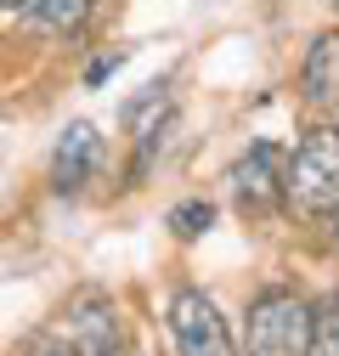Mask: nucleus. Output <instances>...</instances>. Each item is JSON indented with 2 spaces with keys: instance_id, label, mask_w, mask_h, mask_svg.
<instances>
[{
  "instance_id": "nucleus-1",
  "label": "nucleus",
  "mask_w": 339,
  "mask_h": 356,
  "mask_svg": "<svg viewBox=\"0 0 339 356\" xmlns=\"http://www.w3.org/2000/svg\"><path fill=\"white\" fill-rule=\"evenodd\" d=\"M283 204L306 227H328L339 215V124H311L294 153H283Z\"/></svg>"
},
{
  "instance_id": "nucleus-2",
  "label": "nucleus",
  "mask_w": 339,
  "mask_h": 356,
  "mask_svg": "<svg viewBox=\"0 0 339 356\" xmlns=\"http://www.w3.org/2000/svg\"><path fill=\"white\" fill-rule=\"evenodd\" d=\"M311 350V300L294 289H261L249 305L243 356H306Z\"/></svg>"
},
{
  "instance_id": "nucleus-3",
  "label": "nucleus",
  "mask_w": 339,
  "mask_h": 356,
  "mask_svg": "<svg viewBox=\"0 0 339 356\" xmlns=\"http://www.w3.org/2000/svg\"><path fill=\"white\" fill-rule=\"evenodd\" d=\"M164 323H170V339H176V356H238L226 317L204 289H176L164 305Z\"/></svg>"
},
{
  "instance_id": "nucleus-4",
  "label": "nucleus",
  "mask_w": 339,
  "mask_h": 356,
  "mask_svg": "<svg viewBox=\"0 0 339 356\" xmlns=\"http://www.w3.org/2000/svg\"><path fill=\"white\" fill-rule=\"evenodd\" d=\"M226 187H232V209L243 220H266L283 209V147L277 142H254L249 153L232 159L226 170Z\"/></svg>"
},
{
  "instance_id": "nucleus-5",
  "label": "nucleus",
  "mask_w": 339,
  "mask_h": 356,
  "mask_svg": "<svg viewBox=\"0 0 339 356\" xmlns=\"http://www.w3.org/2000/svg\"><path fill=\"white\" fill-rule=\"evenodd\" d=\"M63 334L74 356H124V323L108 289H79L63 305Z\"/></svg>"
},
{
  "instance_id": "nucleus-6",
  "label": "nucleus",
  "mask_w": 339,
  "mask_h": 356,
  "mask_svg": "<svg viewBox=\"0 0 339 356\" xmlns=\"http://www.w3.org/2000/svg\"><path fill=\"white\" fill-rule=\"evenodd\" d=\"M97 170H102V130L91 119H74L57 136V153H51V193H63V198L85 193V181Z\"/></svg>"
},
{
  "instance_id": "nucleus-7",
  "label": "nucleus",
  "mask_w": 339,
  "mask_h": 356,
  "mask_svg": "<svg viewBox=\"0 0 339 356\" xmlns=\"http://www.w3.org/2000/svg\"><path fill=\"white\" fill-rule=\"evenodd\" d=\"M300 85H306V97H311L317 108L339 113V29H328V34H317V40H311Z\"/></svg>"
},
{
  "instance_id": "nucleus-8",
  "label": "nucleus",
  "mask_w": 339,
  "mask_h": 356,
  "mask_svg": "<svg viewBox=\"0 0 339 356\" xmlns=\"http://www.w3.org/2000/svg\"><path fill=\"white\" fill-rule=\"evenodd\" d=\"M23 12H28V23L51 29V34H74L91 12V0H23Z\"/></svg>"
},
{
  "instance_id": "nucleus-9",
  "label": "nucleus",
  "mask_w": 339,
  "mask_h": 356,
  "mask_svg": "<svg viewBox=\"0 0 339 356\" xmlns=\"http://www.w3.org/2000/svg\"><path fill=\"white\" fill-rule=\"evenodd\" d=\"M306 356H339V289L311 305V350Z\"/></svg>"
},
{
  "instance_id": "nucleus-10",
  "label": "nucleus",
  "mask_w": 339,
  "mask_h": 356,
  "mask_svg": "<svg viewBox=\"0 0 339 356\" xmlns=\"http://www.w3.org/2000/svg\"><path fill=\"white\" fill-rule=\"evenodd\" d=\"M209 220H215V204L187 198V204H176V209H170V232H176L181 243H192V238H204V232H209Z\"/></svg>"
},
{
  "instance_id": "nucleus-11",
  "label": "nucleus",
  "mask_w": 339,
  "mask_h": 356,
  "mask_svg": "<svg viewBox=\"0 0 339 356\" xmlns=\"http://www.w3.org/2000/svg\"><path fill=\"white\" fill-rule=\"evenodd\" d=\"M23 356H74V345H68V334H57V328H40V334L23 345Z\"/></svg>"
},
{
  "instance_id": "nucleus-12",
  "label": "nucleus",
  "mask_w": 339,
  "mask_h": 356,
  "mask_svg": "<svg viewBox=\"0 0 339 356\" xmlns=\"http://www.w3.org/2000/svg\"><path fill=\"white\" fill-rule=\"evenodd\" d=\"M119 63H124V57H102V63H91V74H85V79H91V85H97V79H108V74H113Z\"/></svg>"
},
{
  "instance_id": "nucleus-13",
  "label": "nucleus",
  "mask_w": 339,
  "mask_h": 356,
  "mask_svg": "<svg viewBox=\"0 0 339 356\" xmlns=\"http://www.w3.org/2000/svg\"><path fill=\"white\" fill-rule=\"evenodd\" d=\"M17 6H23V0H0V12H17Z\"/></svg>"
},
{
  "instance_id": "nucleus-14",
  "label": "nucleus",
  "mask_w": 339,
  "mask_h": 356,
  "mask_svg": "<svg viewBox=\"0 0 339 356\" xmlns=\"http://www.w3.org/2000/svg\"><path fill=\"white\" fill-rule=\"evenodd\" d=\"M333 6H339V0H333Z\"/></svg>"
}]
</instances>
